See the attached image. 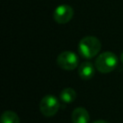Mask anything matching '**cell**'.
<instances>
[{
    "mask_svg": "<svg viewBox=\"0 0 123 123\" xmlns=\"http://www.w3.org/2000/svg\"><path fill=\"white\" fill-rule=\"evenodd\" d=\"M92 123H110V122H108V121H106V120H103V119H98V120L93 121Z\"/></svg>",
    "mask_w": 123,
    "mask_h": 123,
    "instance_id": "obj_10",
    "label": "cell"
},
{
    "mask_svg": "<svg viewBox=\"0 0 123 123\" xmlns=\"http://www.w3.org/2000/svg\"><path fill=\"white\" fill-rule=\"evenodd\" d=\"M73 14L74 11L72 7L68 5H60L55 9L53 12V18L59 24H65L72 19Z\"/></svg>",
    "mask_w": 123,
    "mask_h": 123,
    "instance_id": "obj_5",
    "label": "cell"
},
{
    "mask_svg": "<svg viewBox=\"0 0 123 123\" xmlns=\"http://www.w3.org/2000/svg\"><path fill=\"white\" fill-rule=\"evenodd\" d=\"M94 72H95L94 66L89 62H83L78 68V73H79L80 78L85 80V81H87V80L91 79L94 76Z\"/></svg>",
    "mask_w": 123,
    "mask_h": 123,
    "instance_id": "obj_6",
    "label": "cell"
},
{
    "mask_svg": "<svg viewBox=\"0 0 123 123\" xmlns=\"http://www.w3.org/2000/svg\"><path fill=\"white\" fill-rule=\"evenodd\" d=\"M72 123H88L89 114L85 108H76L71 115Z\"/></svg>",
    "mask_w": 123,
    "mask_h": 123,
    "instance_id": "obj_7",
    "label": "cell"
},
{
    "mask_svg": "<svg viewBox=\"0 0 123 123\" xmlns=\"http://www.w3.org/2000/svg\"><path fill=\"white\" fill-rule=\"evenodd\" d=\"M18 115L12 111H6L1 115V123H19Z\"/></svg>",
    "mask_w": 123,
    "mask_h": 123,
    "instance_id": "obj_9",
    "label": "cell"
},
{
    "mask_svg": "<svg viewBox=\"0 0 123 123\" xmlns=\"http://www.w3.org/2000/svg\"><path fill=\"white\" fill-rule=\"evenodd\" d=\"M78 58L74 52L63 51L57 58L58 65L64 70H73L78 66Z\"/></svg>",
    "mask_w": 123,
    "mask_h": 123,
    "instance_id": "obj_4",
    "label": "cell"
},
{
    "mask_svg": "<svg viewBox=\"0 0 123 123\" xmlns=\"http://www.w3.org/2000/svg\"><path fill=\"white\" fill-rule=\"evenodd\" d=\"M120 60H121V62L123 63V52H122L121 55H120Z\"/></svg>",
    "mask_w": 123,
    "mask_h": 123,
    "instance_id": "obj_11",
    "label": "cell"
},
{
    "mask_svg": "<svg viewBox=\"0 0 123 123\" xmlns=\"http://www.w3.org/2000/svg\"><path fill=\"white\" fill-rule=\"evenodd\" d=\"M59 109H60L59 100L54 95L51 94L45 95L39 103V110L41 113L47 117H51L55 115L58 112Z\"/></svg>",
    "mask_w": 123,
    "mask_h": 123,
    "instance_id": "obj_3",
    "label": "cell"
},
{
    "mask_svg": "<svg viewBox=\"0 0 123 123\" xmlns=\"http://www.w3.org/2000/svg\"><path fill=\"white\" fill-rule=\"evenodd\" d=\"M117 62H118V59L116 55L113 54L112 52L107 51V52L100 54L96 58L95 67L99 72L106 74V73H110L112 70H114L117 65Z\"/></svg>",
    "mask_w": 123,
    "mask_h": 123,
    "instance_id": "obj_2",
    "label": "cell"
},
{
    "mask_svg": "<svg viewBox=\"0 0 123 123\" xmlns=\"http://www.w3.org/2000/svg\"><path fill=\"white\" fill-rule=\"evenodd\" d=\"M101 49L100 40L93 36H86L83 37L78 45L79 53L86 59H91L95 57Z\"/></svg>",
    "mask_w": 123,
    "mask_h": 123,
    "instance_id": "obj_1",
    "label": "cell"
},
{
    "mask_svg": "<svg viewBox=\"0 0 123 123\" xmlns=\"http://www.w3.org/2000/svg\"><path fill=\"white\" fill-rule=\"evenodd\" d=\"M76 96H77L76 91L71 87H65L60 93V98L64 104L72 103L75 100Z\"/></svg>",
    "mask_w": 123,
    "mask_h": 123,
    "instance_id": "obj_8",
    "label": "cell"
}]
</instances>
